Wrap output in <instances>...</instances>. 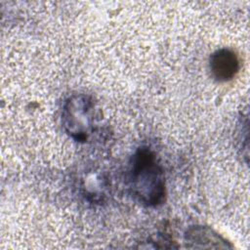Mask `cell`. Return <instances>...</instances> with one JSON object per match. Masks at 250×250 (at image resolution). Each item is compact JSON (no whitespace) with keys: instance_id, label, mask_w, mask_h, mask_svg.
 <instances>
[{"instance_id":"6da1fadb","label":"cell","mask_w":250,"mask_h":250,"mask_svg":"<svg viewBox=\"0 0 250 250\" xmlns=\"http://www.w3.org/2000/svg\"><path fill=\"white\" fill-rule=\"evenodd\" d=\"M130 194L145 206L162 204L166 196L165 175L155 153L142 146L132 155L126 174Z\"/></svg>"},{"instance_id":"7a4b0ae2","label":"cell","mask_w":250,"mask_h":250,"mask_svg":"<svg viewBox=\"0 0 250 250\" xmlns=\"http://www.w3.org/2000/svg\"><path fill=\"white\" fill-rule=\"evenodd\" d=\"M97 107L93 98L86 94H73L63 104L62 123L65 133L76 142H86L95 130Z\"/></svg>"},{"instance_id":"3957f363","label":"cell","mask_w":250,"mask_h":250,"mask_svg":"<svg viewBox=\"0 0 250 250\" xmlns=\"http://www.w3.org/2000/svg\"><path fill=\"white\" fill-rule=\"evenodd\" d=\"M209 69L215 80L219 82L229 81L239 70L238 56L231 49H219L209 58Z\"/></svg>"},{"instance_id":"277c9868","label":"cell","mask_w":250,"mask_h":250,"mask_svg":"<svg viewBox=\"0 0 250 250\" xmlns=\"http://www.w3.org/2000/svg\"><path fill=\"white\" fill-rule=\"evenodd\" d=\"M185 240L188 248H231L232 246L214 229L205 226H193L187 229Z\"/></svg>"}]
</instances>
